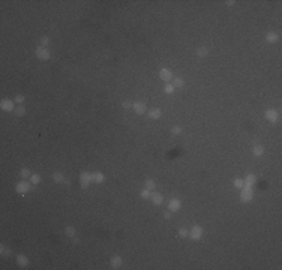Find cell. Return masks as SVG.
I'll return each mask as SVG.
<instances>
[{
    "instance_id": "cell-11",
    "label": "cell",
    "mask_w": 282,
    "mask_h": 270,
    "mask_svg": "<svg viewBox=\"0 0 282 270\" xmlns=\"http://www.w3.org/2000/svg\"><path fill=\"white\" fill-rule=\"evenodd\" d=\"M150 200L153 201V204H156V206H161V204L164 203V197H162V195H161L159 192H153V191H152Z\"/></svg>"
},
{
    "instance_id": "cell-9",
    "label": "cell",
    "mask_w": 282,
    "mask_h": 270,
    "mask_svg": "<svg viewBox=\"0 0 282 270\" xmlns=\"http://www.w3.org/2000/svg\"><path fill=\"white\" fill-rule=\"evenodd\" d=\"M180 207H182L180 200H177V198H171L170 200V203H168V210L170 212H179Z\"/></svg>"
},
{
    "instance_id": "cell-32",
    "label": "cell",
    "mask_w": 282,
    "mask_h": 270,
    "mask_svg": "<svg viewBox=\"0 0 282 270\" xmlns=\"http://www.w3.org/2000/svg\"><path fill=\"white\" fill-rule=\"evenodd\" d=\"M171 132H173V135H180L182 134V128L180 126H173Z\"/></svg>"
},
{
    "instance_id": "cell-7",
    "label": "cell",
    "mask_w": 282,
    "mask_h": 270,
    "mask_svg": "<svg viewBox=\"0 0 282 270\" xmlns=\"http://www.w3.org/2000/svg\"><path fill=\"white\" fill-rule=\"evenodd\" d=\"M278 111L275 110V108H269V110H266V113H264V117H266L269 122H272V123H275V122L278 120Z\"/></svg>"
},
{
    "instance_id": "cell-2",
    "label": "cell",
    "mask_w": 282,
    "mask_h": 270,
    "mask_svg": "<svg viewBox=\"0 0 282 270\" xmlns=\"http://www.w3.org/2000/svg\"><path fill=\"white\" fill-rule=\"evenodd\" d=\"M92 182H93V174H90V173H83L80 176V185H81L83 189L89 188V185L92 183Z\"/></svg>"
},
{
    "instance_id": "cell-22",
    "label": "cell",
    "mask_w": 282,
    "mask_h": 270,
    "mask_svg": "<svg viewBox=\"0 0 282 270\" xmlns=\"http://www.w3.org/2000/svg\"><path fill=\"white\" fill-rule=\"evenodd\" d=\"M173 86H174V87H177V89H183V86H185V80H183V78H176Z\"/></svg>"
},
{
    "instance_id": "cell-35",
    "label": "cell",
    "mask_w": 282,
    "mask_h": 270,
    "mask_svg": "<svg viewBox=\"0 0 282 270\" xmlns=\"http://www.w3.org/2000/svg\"><path fill=\"white\" fill-rule=\"evenodd\" d=\"M122 105H123V108H131V107H132V105H131V102H128V101H125V102L122 104Z\"/></svg>"
},
{
    "instance_id": "cell-25",
    "label": "cell",
    "mask_w": 282,
    "mask_h": 270,
    "mask_svg": "<svg viewBox=\"0 0 282 270\" xmlns=\"http://www.w3.org/2000/svg\"><path fill=\"white\" fill-rule=\"evenodd\" d=\"M233 185H234V188H237V189H242V188L245 186V182H243L242 179H234Z\"/></svg>"
},
{
    "instance_id": "cell-13",
    "label": "cell",
    "mask_w": 282,
    "mask_h": 270,
    "mask_svg": "<svg viewBox=\"0 0 282 270\" xmlns=\"http://www.w3.org/2000/svg\"><path fill=\"white\" fill-rule=\"evenodd\" d=\"M122 263H123V260H122V257H119V255H114V257L111 258V267H113V269H120V267H122Z\"/></svg>"
},
{
    "instance_id": "cell-17",
    "label": "cell",
    "mask_w": 282,
    "mask_h": 270,
    "mask_svg": "<svg viewBox=\"0 0 282 270\" xmlns=\"http://www.w3.org/2000/svg\"><path fill=\"white\" fill-rule=\"evenodd\" d=\"M252 153H254V156H263L264 155V147L263 146H254L252 147Z\"/></svg>"
},
{
    "instance_id": "cell-18",
    "label": "cell",
    "mask_w": 282,
    "mask_h": 270,
    "mask_svg": "<svg viewBox=\"0 0 282 270\" xmlns=\"http://www.w3.org/2000/svg\"><path fill=\"white\" fill-rule=\"evenodd\" d=\"M53 180H54L56 183H62V182H65V176L62 173H54L53 174Z\"/></svg>"
},
{
    "instance_id": "cell-26",
    "label": "cell",
    "mask_w": 282,
    "mask_h": 270,
    "mask_svg": "<svg viewBox=\"0 0 282 270\" xmlns=\"http://www.w3.org/2000/svg\"><path fill=\"white\" fill-rule=\"evenodd\" d=\"M65 233H66L68 237H74L75 236V228L74 227H69V225H68V227L65 228Z\"/></svg>"
},
{
    "instance_id": "cell-29",
    "label": "cell",
    "mask_w": 282,
    "mask_h": 270,
    "mask_svg": "<svg viewBox=\"0 0 282 270\" xmlns=\"http://www.w3.org/2000/svg\"><path fill=\"white\" fill-rule=\"evenodd\" d=\"M179 236L180 237H188L189 236V230L188 228H180L179 230Z\"/></svg>"
},
{
    "instance_id": "cell-30",
    "label": "cell",
    "mask_w": 282,
    "mask_h": 270,
    "mask_svg": "<svg viewBox=\"0 0 282 270\" xmlns=\"http://www.w3.org/2000/svg\"><path fill=\"white\" fill-rule=\"evenodd\" d=\"M48 44H50V38H48V36H42V38H41V47H45V48H47Z\"/></svg>"
},
{
    "instance_id": "cell-19",
    "label": "cell",
    "mask_w": 282,
    "mask_h": 270,
    "mask_svg": "<svg viewBox=\"0 0 282 270\" xmlns=\"http://www.w3.org/2000/svg\"><path fill=\"white\" fill-rule=\"evenodd\" d=\"M104 180H105V176L102 173H95L93 174V182H96V183H102Z\"/></svg>"
},
{
    "instance_id": "cell-36",
    "label": "cell",
    "mask_w": 282,
    "mask_h": 270,
    "mask_svg": "<svg viewBox=\"0 0 282 270\" xmlns=\"http://www.w3.org/2000/svg\"><path fill=\"white\" fill-rule=\"evenodd\" d=\"M164 218H165V219H170V218H171V212L168 210V212H164Z\"/></svg>"
},
{
    "instance_id": "cell-4",
    "label": "cell",
    "mask_w": 282,
    "mask_h": 270,
    "mask_svg": "<svg viewBox=\"0 0 282 270\" xmlns=\"http://www.w3.org/2000/svg\"><path fill=\"white\" fill-rule=\"evenodd\" d=\"M15 191L18 192L20 195H24V194H27L29 191H30V183H27L26 180H21L20 183H17V186H15Z\"/></svg>"
},
{
    "instance_id": "cell-27",
    "label": "cell",
    "mask_w": 282,
    "mask_h": 270,
    "mask_svg": "<svg viewBox=\"0 0 282 270\" xmlns=\"http://www.w3.org/2000/svg\"><path fill=\"white\" fill-rule=\"evenodd\" d=\"M155 186H156V183L152 180V179H149V180H146V189H149V191H153L155 189Z\"/></svg>"
},
{
    "instance_id": "cell-10",
    "label": "cell",
    "mask_w": 282,
    "mask_h": 270,
    "mask_svg": "<svg viewBox=\"0 0 282 270\" xmlns=\"http://www.w3.org/2000/svg\"><path fill=\"white\" fill-rule=\"evenodd\" d=\"M0 108L3 111H14V102L11 99H3L0 102Z\"/></svg>"
},
{
    "instance_id": "cell-1",
    "label": "cell",
    "mask_w": 282,
    "mask_h": 270,
    "mask_svg": "<svg viewBox=\"0 0 282 270\" xmlns=\"http://www.w3.org/2000/svg\"><path fill=\"white\" fill-rule=\"evenodd\" d=\"M252 198H254L252 186H243V188H242V192H240V201H243V203H249V201H252Z\"/></svg>"
},
{
    "instance_id": "cell-28",
    "label": "cell",
    "mask_w": 282,
    "mask_h": 270,
    "mask_svg": "<svg viewBox=\"0 0 282 270\" xmlns=\"http://www.w3.org/2000/svg\"><path fill=\"white\" fill-rule=\"evenodd\" d=\"M150 195H152V191H149V189H143V191H141V198H143V200H149V198H150Z\"/></svg>"
},
{
    "instance_id": "cell-37",
    "label": "cell",
    "mask_w": 282,
    "mask_h": 270,
    "mask_svg": "<svg viewBox=\"0 0 282 270\" xmlns=\"http://www.w3.org/2000/svg\"><path fill=\"white\" fill-rule=\"evenodd\" d=\"M225 3H227L228 6H233V5H234L236 2H234V0H228V2H225Z\"/></svg>"
},
{
    "instance_id": "cell-34",
    "label": "cell",
    "mask_w": 282,
    "mask_h": 270,
    "mask_svg": "<svg viewBox=\"0 0 282 270\" xmlns=\"http://www.w3.org/2000/svg\"><path fill=\"white\" fill-rule=\"evenodd\" d=\"M0 251H2V255H9V254H11V249H8V248H5V246L0 248Z\"/></svg>"
},
{
    "instance_id": "cell-12",
    "label": "cell",
    "mask_w": 282,
    "mask_h": 270,
    "mask_svg": "<svg viewBox=\"0 0 282 270\" xmlns=\"http://www.w3.org/2000/svg\"><path fill=\"white\" fill-rule=\"evenodd\" d=\"M243 182H245V186H254L255 182H257V176L255 174H248Z\"/></svg>"
},
{
    "instance_id": "cell-24",
    "label": "cell",
    "mask_w": 282,
    "mask_h": 270,
    "mask_svg": "<svg viewBox=\"0 0 282 270\" xmlns=\"http://www.w3.org/2000/svg\"><path fill=\"white\" fill-rule=\"evenodd\" d=\"M20 176H21L23 179H29V177L32 176V174H30V170H29V168H21Z\"/></svg>"
},
{
    "instance_id": "cell-6",
    "label": "cell",
    "mask_w": 282,
    "mask_h": 270,
    "mask_svg": "<svg viewBox=\"0 0 282 270\" xmlns=\"http://www.w3.org/2000/svg\"><path fill=\"white\" fill-rule=\"evenodd\" d=\"M159 78H161L162 81H165V83L171 81V80H173V72H171V69H168V68H162L161 71H159Z\"/></svg>"
},
{
    "instance_id": "cell-8",
    "label": "cell",
    "mask_w": 282,
    "mask_h": 270,
    "mask_svg": "<svg viewBox=\"0 0 282 270\" xmlns=\"http://www.w3.org/2000/svg\"><path fill=\"white\" fill-rule=\"evenodd\" d=\"M132 108H134L135 114H138V116L144 114V113L147 111V110H146V104H144V102H141V101H137V102H134V105H132Z\"/></svg>"
},
{
    "instance_id": "cell-5",
    "label": "cell",
    "mask_w": 282,
    "mask_h": 270,
    "mask_svg": "<svg viewBox=\"0 0 282 270\" xmlns=\"http://www.w3.org/2000/svg\"><path fill=\"white\" fill-rule=\"evenodd\" d=\"M36 57H38L39 60H48V59L51 57V53L48 51V48H45V47H39V48H36Z\"/></svg>"
},
{
    "instance_id": "cell-16",
    "label": "cell",
    "mask_w": 282,
    "mask_h": 270,
    "mask_svg": "<svg viewBox=\"0 0 282 270\" xmlns=\"http://www.w3.org/2000/svg\"><path fill=\"white\" fill-rule=\"evenodd\" d=\"M17 263H18V266H21V267H26L29 264V260L26 255H17Z\"/></svg>"
},
{
    "instance_id": "cell-15",
    "label": "cell",
    "mask_w": 282,
    "mask_h": 270,
    "mask_svg": "<svg viewBox=\"0 0 282 270\" xmlns=\"http://www.w3.org/2000/svg\"><path fill=\"white\" fill-rule=\"evenodd\" d=\"M161 116H162V111H161L159 108H152L150 111H149V117H150V119H153V120L159 119Z\"/></svg>"
},
{
    "instance_id": "cell-20",
    "label": "cell",
    "mask_w": 282,
    "mask_h": 270,
    "mask_svg": "<svg viewBox=\"0 0 282 270\" xmlns=\"http://www.w3.org/2000/svg\"><path fill=\"white\" fill-rule=\"evenodd\" d=\"M174 89H176V87H174L173 84H170V83H165V87H164V92H165L167 95H171V93L174 92Z\"/></svg>"
},
{
    "instance_id": "cell-23",
    "label": "cell",
    "mask_w": 282,
    "mask_h": 270,
    "mask_svg": "<svg viewBox=\"0 0 282 270\" xmlns=\"http://www.w3.org/2000/svg\"><path fill=\"white\" fill-rule=\"evenodd\" d=\"M30 182H32L33 185H39L41 183V176H39V174H32V176H30Z\"/></svg>"
},
{
    "instance_id": "cell-21",
    "label": "cell",
    "mask_w": 282,
    "mask_h": 270,
    "mask_svg": "<svg viewBox=\"0 0 282 270\" xmlns=\"http://www.w3.org/2000/svg\"><path fill=\"white\" fill-rule=\"evenodd\" d=\"M197 54H198L200 57H206V56L209 54V50H207L206 47H200V48L197 50Z\"/></svg>"
},
{
    "instance_id": "cell-14",
    "label": "cell",
    "mask_w": 282,
    "mask_h": 270,
    "mask_svg": "<svg viewBox=\"0 0 282 270\" xmlns=\"http://www.w3.org/2000/svg\"><path fill=\"white\" fill-rule=\"evenodd\" d=\"M266 41H267L269 44H275V42H278V41H279L278 33H275V32H269V33L266 35Z\"/></svg>"
},
{
    "instance_id": "cell-33",
    "label": "cell",
    "mask_w": 282,
    "mask_h": 270,
    "mask_svg": "<svg viewBox=\"0 0 282 270\" xmlns=\"http://www.w3.org/2000/svg\"><path fill=\"white\" fill-rule=\"evenodd\" d=\"M24 99H26V98L23 96V95H17L14 101H15V102H18V104H23V102H24Z\"/></svg>"
},
{
    "instance_id": "cell-3",
    "label": "cell",
    "mask_w": 282,
    "mask_h": 270,
    "mask_svg": "<svg viewBox=\"0 0 282 270\" xmlns=\"http://www.w3.org/2000/svg\"><path fill=\"white\" fill-rule=\"evenodd\" d=\"M189 236H191V239L192 240H200L201 237H203V228L200 227V225H194V227L189 230Z\"/></svg>"
},
{
    "instance_id": "cell-31",
    "label": "cell",
    "mask_w": 282,
    "mask_h": 270,
    "mask_svg": "<svg viewBox=\"0 0 282 270\" xmlns=\"http://www.w3.org/2000/svg\"><path fill=\"white\" fill-rule=\"evenodd\" d=\"M15 114H17V116H24V114H26V108H24L23 105H20L18 108L15 110Z\"/></svg>"
}]
</instances>
